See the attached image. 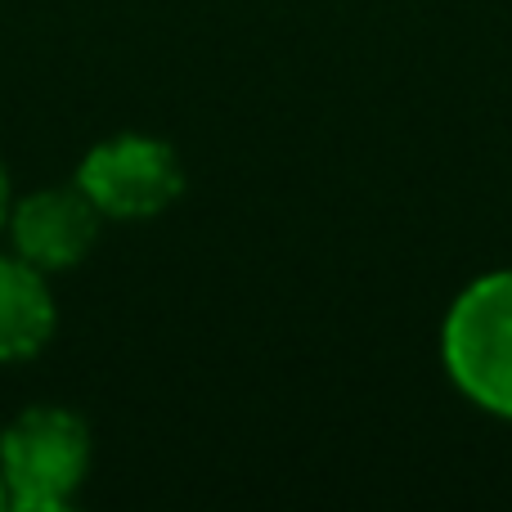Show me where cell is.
Returning a JSON list of instances; mask_svg holds the SVG:
<instances>
[{
    "label": "cell",
    "mask_w": 512,
    "mask_h": 512,
    "mask_svg": "<svg viewBox=\"0 0 512 512\" xmlns=\"http://www.w3.org/2000/svg\"><path fill=\"white\" fill-rule=\"evenodd\" d=\"M441 351L472 405L512 418V270L486 274L454 297Z\"/></svg>",
    "instance_id": "6da1fadb"
},
{
    "label": "cell",
    "mask_w": 512,
    "mask_h": 512,
    "mask_svg": "<svg viewBox=\"0 0 512 512\" xmlns=\"http://www.w3.org/2000/svg\"><path fill=\"white\" fill-rule=\"evenodd\" d=\"M90 472V432L68 409H27L0 436V481L23 512L63 508Z\"/></svg>",
    "instance_id": "7a4b0ae2"
},
{
    "label": "cell",
    "mask_w": 512,
    "mask_h": 512,
    "mask_svg": "<svg viewBox=\"0 0 512 512\" xmlns=\"http://www.w3.org/2000/svg\"><path fill=\"white\" fill-rule=\"evenodd\" d=\"M77 185L104 216L140 221V216L167 212L185 194V171L171 144L153 135H117L86 153Z\"/></svg>",
    "instance_id": "3957f363"
},
{
    "label": "cell",
    "mask_w": 512,
    "mask_h": 512,
    "mask_svg": "<svg viewBox=\"0 0 512 512\" xmlns=\"http://www.w3.org/2000/svg\"><path fill=\"white\" fill-rule=\"evenodd\" d=\"M99 207L81 185L41 189V194L23 198L9 212V230H14V248L36 270H68V265L86 261L99 239Z\"/></svg>",
    "instance_id": "277c9868"
},
{
    "label": "cell",
    "mask_w": 512,
    "mask_h": 512,
    "mask_svg": "<svg viewBox=\"0 0 512 512\" xmlns=\"http://www.w3.org/2000/svg\"><path fill=\"white\" fill-rule=\"evenodd\" d=\"M54 333L45 270L23 256H0V360H27Z\"/></svg>",
    "instance_id": "5b68a950"
},
{
    "label": "cell",
    "mask_w": 512,
    "mask_h": 512,
    "mask_svg": "<svg viewBox=\"0 0 512 512\" xmlns=\"http://www.w3.org/2000/svg\"><path fill=\"white\" fill-rule=\"evenodd\" d=\"M9 212H14V207H9V171H5V162H0V230L9 225Z\"/></svg>",
    "instance_id": "8992f818"
},
{
    "label": "cell",
    "mask_w": 512,
    "mask_h": 512,
    "mask_svg": "<svg viewBox=\"0 0 512 512\" xmlns=\"http://www.w3.org/2000/svg\"><path fill=\"white\" fill-rule=\"evenodd\" d=\"M9 504V490H5V481H0V508H5Z\"/></svg>",
    "instance_id": "52a82bcc"
}]
</instances>
